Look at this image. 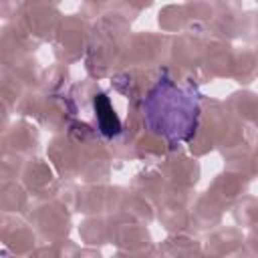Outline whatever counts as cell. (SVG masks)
Here are the masks:
<instances>
[{"instance_id":"cell-2","label":"cell","mask_w":258,"mask_h":258,"mask_svg":"<svg viewBox=\"0 0 258 258\" xmlns=\"http://www.w3.org/2000/svg\"><path fill=\"white\" fill-rule=\"evenodd\" d=\"M93 107H95V117H97V125H99L101 135H105L107 139L117 137L121 133V121H119L113 105L109 103V99L103 93H99L93 99Z\"/></svg>"},{"instance_id":"cell-1","label":"cell","mask_w":258,"mask_h":258,"mask_svg":"<svg viewBox=\"0 0 258 258\" xmlns=\"http://www.w3.org/2000/svg\"><path fill=\"white\" fill-rule=\"evenodd\" d=\"M200 103L196 93L173 85L169 79H159L143 101L145 125L167 143L187 141L198 125Z\"/></svg>"}]
</instances>
